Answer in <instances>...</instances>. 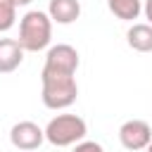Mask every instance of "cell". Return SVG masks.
<instances>
[{"label": "cell", "instance_id": "6da1fadb", "mask_svg": "<svg viewBox=\"0 0 152 152\" xmlns=\"http://www.w3.org/2000/svg\"><path fill=\"white\" fill-rule=\"evenodd\" d=\"M40 83H43V104L48 109H66L69 104L76 102L78 95V86L74 74H62V71H50L43 69L40 71Z\"/></svg>", "mask_w": 152, "mask_h": 152}, {"label": "cell", "instance_id": "7a4b0ae2", "mask_svg": "<svg viewBox=\"0 0 152 152\" xmlns=\"http://www.w3.org/2000/svg\"><path fill=\"white\" fill-rule=\"evenodd\" d=\"M52 38V19L50 14L40 12V10H31L21 17L19 24V45L24 48V52H38L45 50L50 45Z\"/></svg>", "mask_w": 152, "mask_h": 152}, {"label": "cell", "instance_id": "3957f363", "mask_svg": "<svg viewBox=\"0 0 152 152\" xmlns=\"http://www.w3.org/2000/svg\"><path fill=\"white\" fill-rule=\"evenodd\" d=\"M86 133H88V126L76 114H57L45 126V140L52 142L55 147H66L74 142L78 145L86 138Z\"/></svg>", "mask_w": 152, "mask_h": 152}, {"label": "cell", "instance_id": "277c9868", "mask_svg": "<svg viewBox=\"0 0 152 152\" xmlns=\"http://www.w3.org/2000/svg\"><path fill=\"white\" fill-rule=\"evenodd\" d=\"M119 140L126 150L138 152V150H147V145L152 142V128L142 121V119H131L126 124H121L119 128Z\"/></svg>", "mask_w": 152, "mask_h": 152}, {"label": "cell", "instance_id": "5b68a950", "mask_svg": "<svg viewBox=\"0 0 152 152\" xmlns=\"http://www.w3.org/2000/svg\"><path fill=\"white\" fill-rule=\"evenodd\" d=\"M43 140H45V131L33 121H19L10 131V142L17 150H26V152L38 150Z\"/></svg>", "mask_w": 152, "mask_h": 152}, {"label": "cell", "instance_id": "8992f818", "mask_svg": "<svg viewBox=\"0 0 152 152\" xmlns=\"http://www.w3.org/2000/svg\"><path fill=\"white\" fill-rule=\"evenodd\" d=\"M43 69L62 71V74H76V69H78V52H76V48H71L66 43L52 45L48 50V57H45V66Z\"/></svg>", "mask_w": 152, "mask_h": 152}, {"label": "cell", "instance_id": "52a82bcc", "mask_svg": "<svg viewBox=\"0 0 152 152\" xmlns=\"http://www.w3.org/2000/svg\"><path fill=\"white\" fill-rule=\"evenodd\" d=\"M24 59V48L14 38H0V74L14 71Z\"/></svg>", "mask_w": 152, "mask_h": 152}, {"label": "cell", "instance_id": "ba28073f", "mask_svg": "<svg viewBox=\"0 0 152 152\" xmlns=\"http://www.w3.org/2000/svg\"><path fill=\"white\" fill-rule=\"evenodd\" d=\"M48 14L57 24H74L81 14V2L78 0H50Z\"/></svg>", "mask_w": 152, "mask_h": 152}, {"label": "cell", "instance_id": "9c48e42d", "mask_svg": "<svg viewBox=\"0 0 152 152\" xmlns=\"http://www.w3.org/2000/svg\"><path fill=\"white\" fill-rule=\"evenodd\" d=\"M126 38L135 52H152V24H133Z\"/></svg>", "mask_w": 152, "mask_h": 152}, {"label": "cell", "instance_id": "30bf717a", "mask_svg": "<svg viewBox=\"0 0 152 152\" xmlns=\"http://www.w3.org/2000/svg\"><path fill=\"white\" fill-rule=\"evenodd\" d=\"M107 5H109V12L116 19H124V21L138 19V14L142 10L140 0H107Z\"/></svg>", "mask_w": 152, "mask_h": 152}, {"label": "cell", "instance_id": "8fae6325", "mask_svg": "<svg viewBox=\"0 0 152 152\" xmlns=\"http://www.w3.org/2000/svg\"><path fill=\"white\" fill-rule=\"evenodd\" d=\"M17 19V5L14 0H0V31H10Z\"/></svg>", "mask_w": 152, "mask_h": 152}, {"label": "cell", "instance_id": "7c38bea8", "mask_svg": "<svg viewBox=\"0 0 152 152\" xmlns=\"http://www.w3.org/2000/svg\"><path fill=\"white\" fill-rule=\"evenodd\" d=\"M74 152H104V150H102V145L95 142V140H81V142L74 147Z\"/></svg>", "mask_w": 152, "mask_h": 152}, {"label": "cell", "instance_id": "4fadbf2b", "mask_svg": "<svg viewBox=\"0 0 152 152\" xmlns=\"http://www.w3.org/2000/svg\"><path fill=\"white\" fill-rule=\"evenodd\" d=\"M145 17H147L150 24H152V0H145Z\"/></svg>", "mask_w": 152, "mask_h": 152}, {"label": "cell", "instance_id": "5bb4252c", "mask_svg": "<svg viewBox=\"0 0 152 152\" xmlns=\"http://www.w3.org/2000/svg\"><path fill=\"white\" fill-rule=\"evenodd\" d=\"M28 2H31V0H14V5H17V7H19V5H28Z\"/></svg>", "mask_w": 152, "mask_h": 152}, {"label": "cell", "instance_id": "9a60e30c", "mask_svg": "<svg viewBox=\"0 0 152 152\" xmlns=\"http://www.w3.org/2000/svg\"><path fill=\"white\" fill-rule=\"evenodd\" d=\"M147 152H152V142H150V145H147Z\"/></svg>", "mask_w": 152, "mask_h": 152}]
</instances>
